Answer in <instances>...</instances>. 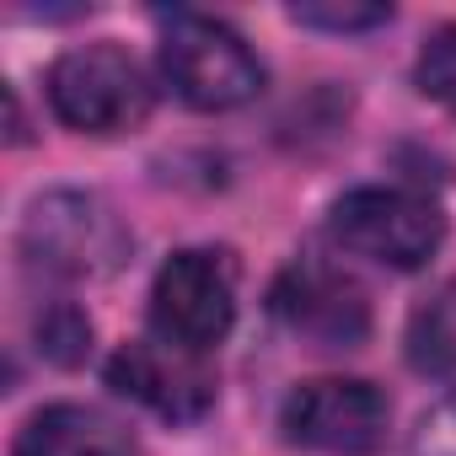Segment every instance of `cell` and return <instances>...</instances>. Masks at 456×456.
<instances>
[{"label":"cell","mask_w":456,"mask_h":456,"mask_svg":"<svg viewBox=\"0 0 456 456\" xmlns=\"http://www.w3.org/2000/svg\"><path fill=\"white\" fill-rule=\"evenodd\" d=\"M328 237L370 264L387 269H424L445 242V215L435 199L392 183H365L333 199L328 209Z\"/></svg>","instance_id":"cell-1"},{"label":"cell","mask_w":456,"mask_h":456,"mask_svg":"<svg viewBox=\"0 0 456 456\" xmlns=\"http://www.w3.org/2000/svg\"><path fill=\"white\" fill-rule=\"evenodd\" d=\"M161 76L199 113H232L264 92V60L248 38L199 12H177L161 28Z\"/></svg>","instance_id":"cell-2"},{"label":"cell","mask_w":456,"mask_h":456,"mask_svg":"<svg viewBox=\"0 0 456 456\" xmlns=\"http://www.w3.org/2000/svg\"><path fill=\"white\" fill-rule=\"evenodd\" d=\"M22 253L60 280H102L129 258V225L81 188L38 193L22 215Z\"/></svg>","instance_id":"cell-3"},{"label":"cell","mask_w":456,"mask_h":456,"mask_svg":"<svg viewBox=\"0 0 456 456\" xmlns=\"http://www.w3.org/2000/svg\"><path fill=\"white\" fill-rule=\"evenodd\" d=\"M237 322V258L225 248H183L151 280V333L209 354Z\"/></svg>","instance_id":"cell-4"},{"label":"cell","mask_w":456,"mask_h":456,"mask_svg":"<svg viewBox=\"0 0 456 456\" xmlns=\"http://www.w3.org/2000/svg\"><path fill=\"white\" fill-rule=\"evenodd\" d=\"M49 108L76 134H129L151 113V81L118 44H81L49 65Z\"/></svg>","instance_id":"cell-5"},{"label":"cell","mask_w":456,"mask_h":456,"mask_svg":"<svg viewBox=\"0 0 456 456\" xmlns=\"http://www.w3.org/2000/svg\"><path fill=\"white\" fill-rule=\"evenodd\" d=\"M387 424H392V403L365 376L301 381L285 397V408H280V429H285L290 445L333 451V456H370V451H381Z\"/></svg>","instance_id":"cell-6"},{"label":"cell","mask_w":456,"mask_h":456,"mask_svg":"<svg viewBox=\"0 0 456 456\" xmlns=\"http://www.w3.org/2000/svg\"><path fill=\"white\" fill-rule=\"evenodd\" d=\"M269 306L285 328H296L301 338H312L322 349H354L370 333V301H365L360 280L322 258H296L274 280Z\"/></svg>","instance_id":"cell-7"},{"label":"cell","mask_w":456,"mask_h":456,"mask_svg":"<svg viewBox=\"0 0 456 456\" xmlns=\"http://www.w3.org/2000/svg\"><path fill=\"white\" fill-rule=\"evenodd\" d=\"M108 387L172 424H193L215 408V376H209L204 354H188L167 338L118 344V354L108 360Z\"/></svg>","instance_id":"cell-8"},{"label":"cell","mask_w":456,"mask_h":456,"mask_svg":"<svg viewBox=\"0 0 456 456\" xmlns=\"http://www.w3.org/2000/svg\"><path fill=\"white\" fill-rule=\"evenodd\" d=\"M12 456H140L134 435L86 403H49L22 429Z\"/></svg>","instance_id":"cell-9"},{"label":"cell","mask_w":456,"mask_h":456,"mask_svg":"<svg viewBox=\"0 0 456 456\" xmlns=\"http://www.w3.org/2000/svg\"><path fill=\"white\" fill-rule=\"evenodd\" d=\"M403 344H408V365L419 376L456 381V280H445L429 301L413 306Z\"/></svg>","instance_id":"cell-10"},{"label":"cell","mask_w":456,"mask_h":456,"mask_svg":"<svg viewBox=\"0 0 456 456\" xmlns=\"http://www.w3.org/2000/svg\"><path fill=\"white\" fill-rule=\"evenodd\" d=\"M33 333H38V349H44L54 365H81L86 349H92V317H86L81 306H70V301L44 306L38 322H33Z\"/></svg>","instance_id":"cell-11"},{"label":"cell","mask_w":456,"mask_h":456,"mask_svg":"<svg viewBox=\"0 0 456 456\" xmlns=\"http://www.w3.org/2000/svg\"><path fill=\"white\" fill-rule=\"evenodd\" d=\"M413 81L424 97L456 108V22L451 28H435L419 49V65H413Z\"/></svg>","instance_id":"cell-12"},{"label":"cell","mask_w":456,"mask_h":456,"mask_svg":"<svg viewBox=\"0 0 456 456\" xmlns=\"http://www.w3.org/2000/svg\"><path fill=\"white\" fill-rule=\"evenodd\" d=\"M290 22L301 28H328V33H365V28H387L392 6H365V0H301L290 6Z\"/></svg>","instance_id":"cell-13"},{"label":"cell","mask_w":456,"mask_h":456,"mask_svg":"<svg viewBox=\"0 0 456 456\" xmlns=\"http://www.w3.org/2000/svg\"><path fill=\"white\" fill-rule=\"evenodd\" d=\"M413 456H456V392L435 403L413 429Z\"/></svg>","instance_id":"cell-14"}]
</instances>
